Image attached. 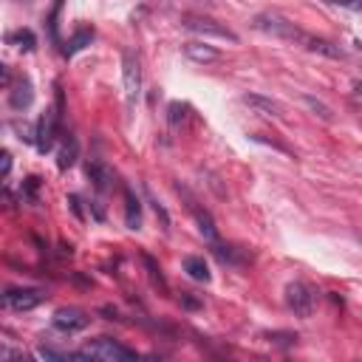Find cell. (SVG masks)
Listing matches in <instances>:
<instances>
[{"mask_svg": "<svg viewBox=\"0 0 362 362\" xmlns=\"http://www.w3.org/2000/svg\"><path fill=\"white\" fill-rule=\"evenodd\" d=\"M3 359L6 362H35L32 354H23V351H15V348H3Z\"/></svg>", "mask_w": 362, "mask_h": 362, "instance_id": "obj_23", "label": "cell"}, {"mask_svg": "<svg viewBox=\"0 0 362 362\" xmlns=\"http://www.w3.org/2000/svg\"><path fill=\"white\" fill-rule=\"evenodd\" d=\"M74 362H108V359H105L94 345H85L82 351L74 354Z\"/></svg>", "mask_w": 362, "mask_h": 362, "instance_id": "obj_20", "label": "cell"}, {"mask_svg": "<svg viewBox=\"0 0 362 362\" xmlns=\"http://www.w3.org/2000/svg\"><path fill=\"white\" fill-rule=\"evenodd\" d=\"M9 170H12V156L3 153V178H9Z\"/></svg>", "mask_w": 362, "mask_h": 362, "instance_id": "obj_25", "label": "cell"}, {"mask_svg": "<svg viewBox=\"0 0 362 362\" xmlns=\"http://www.w3.org/2000/svg\"><path fill=\"white\" fill-rule=\"evenodd\" d=\"M184 272H187L193 280H198V283H207V280H209V269H207L204 258H198V255H187V258H184Z\"/></svg>", "mask_w": 362, "mask_h": 362, "instance_id": "obj_13", "label": "cell"}, {"mask_svg": "<svg viewBox=\"0 0 362 362\" xmlns=\"http://www.w3.org/2000/svg\"><path fill=\"white\" fill-rule=\"evenodd\" d=\"M122 79H125V97H128V105H133L136 97H139L142 71H139V59H136V54H131V51L122 54Z\"/></svg>", "mask_w": 362, "mask_h": 362, "instance_id": "obj_6", "label": "cell"}, {"mask_svg": "<svg viewBox=\"0 0 362 362\" xmlns=\"http://www.w3.org/2000/svg\"><path fill=\"white\" fill-rule=\"evenodd\" d=\"M178 119H184V105L173 102V105H170V122H173V125H178Z\"/></svg>", "mask_w": 362, "mask_h": 362, "instance_id": "obj_24", "label": "cell"}, {"mask_svg": "<svg viewBox=\"0 0 362 362\" xmlns=\"http://www.w3.org/2000/svg\"><path fill=\"white\" fill-rule=\"evenodd\" d=\"M32 99H35V90H32V82H28L26 77H20V79H17V85L12 88V97H9V105H12L15 111H26L28 105H32Z\"/></svg>", "mask_w": 362, "mask_h": 362, "instance_id": "obj_10", "label": "cell"}, {"mask_svg": "<svg viewBox=\"0 0 362 362\" xmlns=\"http://www.w3.org/2000/svg\"><path fill=\"white\" fill-rule=\"evenodd\" d=\"M144 266H147V272H150V278H153V283H156V286H162V289H167V283H164V275H162V269L156 266V260L150 258V255H144Z\"/></svg>", "mask_w": 362, "mask_h": 362, "instance_id": "obj_22", "label": "cell"}, {"mask_svg": "<svg viewBox=\"0 0 362 362\" xmlns=\"http://www.w3.org/2000/svg\"><path fill=\"white\" fill-rule=\"evenodd\" d=\"M59 111V108H57ZM57 111H46L37 122V133H35V142H37V150L40 153H48L54 147V139H57V125H59V113Z\"/></svg>", "mask_w": 362, "mask_h": 362, "instance_id": "obj_7", "label": "cell"}, {"mask_svg": "<svg viewBox=\"0 0 362 362\" xmlns=\"http://www.w3.org/2000/svg\"><path fill=\"white\" fill-rule=\"evenodd\" d=\"M77 153H79V144H77L74 136H68L66 144H63V150H59V156H57V167L59 170H68L77 162Z\"/></svg>", "mask_w": 362, "mask_h": 362, "instance_id": "obj_17", "label": "cell"}, {"mask_svg": "<svg viewBox=\"0 0 362 362\" xmlns=\"http://www.w3.org/2000/svg\"><path fill=\"white\" fill-rule=\"evenodd\" d=\"M255 26L260 28V32H269V35H275V37H286V40H303V32L292 23V20H286L283 15H278V12H263V15H258L255 17Z\"/></svg>", "mask_w": 362, "mask_h": 362, "instance_id": "obj_2", "label": "cell"}, {"mask_svg": "<svg viewBox=\"0 0 362 362\" xmlns=\"http://www.w3.org/2000/svg\"><path fill=\"white\" fill-rule=\"evenodd\" d=\"M40 359H46V362H74V354L57 351L51 345H40Z\"/></svg>", "mask_w": 362, "mask_h": 362, "instance_id": "obj_19", "label": "cell"}, {"mask_svg": "<svg viewBox=\"0 0 362 362\" xmlns=\"http://www.w3.org/2000/svg\"><path fill=\"white\" fill-rule=\"evenodd\" d=\"M184 54L193 59V63H198V66H207V63H216V59H221V51L216 48V46H209L207 40L204 43H187L184 46Z\"/></svg>", "mask_w": 362, "mask_h": 362, "instance_id": "obj_9", "label": "cell"}, {"mask_svg": "<svg viewBox=\"0 0 362 362\" xmlns=\"http://www.w3.org/2000/svg\"><path fill=\"white\" fill-rule=\"evenodd\" d=\"M314 303H317V297H314V289L303 280H294L286 286V306L297 314V317H312L314 312Z\"/></svg>", "mask_w": 362, "mask_h": 362, "instance_id": "obj_1", "label": "cell"}, {"mask_svg": "<svg viewBox=\"0 0 362 362\" xmlns=\"http://www.w3.org/2000/svg\"><path fill=\"white\" fill-rule=\"evenodd\" d=\"M88 323H90V317H88L82 309H74V306L57 309L54 317H51V325H54L57 331H63V334H77V331H82Z\"/></svg>", "mask_w": 362, "mask_h": 362, "instance_id": "obj_4", "label": "cell"}, {"mask_svg": "<svg viewBox=\"0 0 362 362\" xmlns=\"http://www.w3.org/2000/svg\"><path fill=\"white\" fill-rule=\"evenodd\" d=\"M193 213H196V221H198V229H201V235L209 240V247H218V229H216V221H213V216H209L207 209H198V207H193Z\"/></svg>", "mask_w": 362, "mask_h": 362, "instance_id": "obj_12", "label": "cell"}, {"mask_svg": "<svg viewBox=\"0 0 362 362\" xmlns=\"http://www.w3.org/2000/svg\"><path fill=\"white\" fill-rule=\"evenodd\" d=\"M125 221H128V227L131 229H139L142 227V204H139V198L131 193V190H125Z\"/></svg>", "mask_w": 362, "mask_h": 362, "instance_id": "obj_14", "label": "cell"}, {"mask_svg": "<svg viewBox=\"0 0 362 362\" xmlns=\"http://www.w3.org/2000/svg\"><path fill=\"white\" fill-rule=\"evenodd\" d=\"M244 102L252 105L255 111H260L263 116H280V105L272 102V99H266V97H260V94H247Z\"/></svg>", "mask_w": 362, "mask_h": 362, "instance_id": "obj_16", "label": "cell"}, {"mask_svg": "<svg viewBox=\"0 0 362 362\" xmlns=\"http://www.w3.org/2000/svg\"><path fill=\"white\" fill-rule=\"evenodd\" d=\"M90 345H94L108 362H142V356H139L136 351H131L128 345L116 343V340H111V337H99V340H94Z\"/></svg>", "mask_w": 362, "mask_h": 362, "instance_id": "obj_5", "label": "cell"}, {"mask_svg": "<svg viewBox=\"0 0 362 362\" xmlns=\"http://www.w3.org/2000/svg\"><path fill=\"white\" fill-rule=\"evenodd\" d=\"M303 43L306 48H312V51H320V54H325V57H343V51L334 46V43H328V40H323V37H312V35H303Z\"/></svg>", "mask_w": 362, "mask_h": 362, "instance_id": "obj_15", "label": "cell"}, {"mask_svg": "<svg viewBox=\"0 0 362 362\" xmlns=\"http://www.w3.org/2000/svg\"><path fill=\"white\" fill-rule=\"evenodd\" d=\"M43 300H46L43 289H28V286L26 289H6V294H3V303L12 312H32L43 303Z\"/></svg>", "mask_w": 362, "mask_h": 362, "instance_id": "obj_3", "label": "cell"}, {"mask_svg": "<svg viewBox=\"0 0 362 362\" xmlns=\"http://www.w3.org/2000/svg\"><path fill=\"white\" fill-rule=\"evenodd\" d=\"M85 173H88L90 181H94V187H97L99 193H105V190L111 187V178H113V175H111V170H108L99 159H90V162L85 164Z\"/></svg>", "mask_w": 362, "mask_h": 362, "instance_id": "obj_11", "label": "cell"}, {"mask_svg": "<svg viewBox=\"0 0 362 362\" xmlns=\"http://www.w3.org/2000/svg\"><path fill=\"white\" fill-rule=\"evenodd\" d=\"M184 28H190V32H198V35H204V37H218V40H229V43L238 40L235 32L218 26L216 20H204V17H187V20H184Z\"/></svg>", "mask_w": 362, "mask_h": 362, "instance_id": "obj_8", "label": "cell"}, {"mask_svg": "<svg viewBox=\"0 0 362 362\" xmlns=\"http://www.w3.org/2000/svg\"><path fill=\"white\" fill-rule=\"evenodd\" d=\"M283 362H297V359H283Z\"/></svg>", "mask_w": 362, "mask_h": 362, "instance_id": "obj_26", "label": "cell"}, {"mask_svg": "<svg viewBox=\"0 0 362 362\" xmlns=\"http://www.w3.org/2000/svg\"><path fill=\"white\" fill-rule=\"evenodd\" d=\"M303 102H306V105H309V108H312V111H314L320 119H325V122H331V108H328V105H323L320 99H314V97H309V94L303 97Z\"/></svg>", "mask_w": 362, "mask_h": 362, "instance_id": "obj_21", "label": "cell"}, {"mask_svg": "<svg viewBox=\"0 0 362 362\" xmlns=\"http://www.w3.org/2000/svg\"><path fill=\"white\" fill-rule=\"evenodd\" d=\"M90 40H94V28H79V32L71 37L68 48H66V57H74V54H77V51H82Z\"/></svg>", "mask_w": 362, "mask_h": 362, "instance_id": "obj_18", "label": "cell"}]
</instances>
